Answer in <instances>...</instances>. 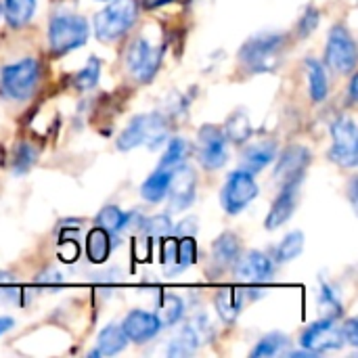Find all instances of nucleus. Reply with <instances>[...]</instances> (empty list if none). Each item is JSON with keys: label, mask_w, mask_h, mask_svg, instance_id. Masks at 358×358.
Listing matches in <instances>:
<instances>
[{"label": "nucleus", "mask_w": 358, "mask_h": 358, "mask_svg": "<svg viewBox=\"0 0 358 358\" xmlns=\"http://www.w3.org/2000/svg\"><path fill=\"white\" fill-rule=\"evenodd\" d=\"M319 13L313 8V6H308L306 8V13L302 15V19H300V23H298V34H300V38H306V36H310L315 29H317V25H319Z\"/></svg>", "instance_id": "38"}, {"label": "nucleus", "mask_w": 358, "mask_h": 358, "mask_svg": "<svg viewBox=\"0 0 358 358\" xmlns=\"http://www.w3.org/2000/svg\"><path fill=\"white\" fill-rule=\"evenodd\" d=\"M189 151H191V147H189V143L185 138H172L168 149H166V153H164V157H162V162H159V168L174 170V168L182 166L187 155H189Z\"/></svg>", "instance_id": "30"}, {"label": "nucleus", "mask_w": 358, "mask_h": 358, "mask_svg": "<svg viewBox=\"0 0 358 358\" xmlns=\"http://www.w3.org/2000/svg\"><path fill=\"white\" fill-rule=\"evenodd\" d=\"M222 132H224V136H227L229 141H233V143H237V145L245 143V141L250 138V134H252V126H250V120H248L245 111H235V113L227 120Z\"/></svg>", "instance_id": "27"}, {"label": "nucleus", "mask_w": 358, "mask_h": 358, "mask_svg": "<svg viewBox=\"0 0 358 358\" xmlns=\"http://www.w3.org/2000/svg\"><path fill=\"white\" fill-rule=\"evenodd\" d=\"M350 99L357 101V76H352V80H350Z\"/></svg>", "instance_id": "47"}, {"label": "nucleus", "mask_w": 358, "mask_h": 358, "mask_svg": "<svg viewBox=\"0 0 358 358\" xmlns=\"http://www.w3.org/2000/svg\"><path fill=\"white\" fill-rule=\"evenodd\" d=\"M214 306L220 315V319L227 323V325H233L239 317V310H241V300H239V294L231 287L227 289H220L216 296H214Z\"/></svg>", "instance_id": "24"}, {"label": "nucleus", "mask_w": 358, "mask_h": 358, "mask_svg": "<svg viewBox=\"0 0 358 358\" xmlns=\"http://www.w3.org/2000/svg\"><path fill=\"white\" fill-rule=\"evenodd\" d=\"M199 346H201V344H199L197 336H195L193 329L187 325L185 329H180V334H178L176 338L170 340V344H168V357H191Z\"/></svg>", "instance_id": "26"}, {"label": "nucleus", "mask_w": 358, "mask_h": 358, "mask_svg": "<svg viewBox=\"0 0 358 358\" xmlns=\"http://www.w3.org/2000/svg\"><path fill=\"white\" fill-rule=\"evenodd\" d=\"M170 176L172 170H164L157 168L141 187V195L149 201V203H159L166 195H168V185H170Z\"/></svg>", "instance_id": "21"}, {"label": "nucleus", "mask_w": 358, "mask_h": 358, "mask_svg": "<svg viewBox=\"0 0 358 358\" xmlns=\"http://www.w3.org/2000/svg\"><path fill=\"white\" fill-rule=\"evenodd\" d=\"M162 55H164V48L151 46L145 38H136L126 52V63H128L130 73L138 82H149L157 73Z\"/></svg>", "instance_id": "10"}, {"label": "nucleus", "mask_w": 358, "mask_h": 358, "mask_svg": "<svg viewBox=\"0 0 358 358\" xmlns=\"http://www.w3.org/2000/svg\"><path fill=\"white\" fill-rule=\"evenodd\" d=\"M308 164H310V151H308L306 147H300V145L287 147V149L281 153L279 162H277L275 180H277L279 185L294 182V180H302Z\"/></svg>", "instance_id": "14"}, {"label": "nucleus", "mask_w": 358, "mask_h": 358, "mask_svg": "<svg viewBox=\"0 0 358 358\" xmlns=\"http://www.w3.org/2000/svg\"><path fill=\"white\" fill-rule=\"evenodd\" d=\"M306 73H308V86H310L313 101H317V103L325 101V96L329 92V80L325 73V65L319 63L317 59H308L306 61Z\"/></svg>", "instance_id": "23"}, {"label": "nucleus", "mask_w": 358, "mask_h": 358, "mask_svg": "<svg viewBox=\"0 0 358 358\" xmlns=\"http://www.w3.org/2000/svg\"><path fill=\"white\" fill-rule=\"evenodd\" d=\"M304 250V233L302 231H294L289 235L283 237V241L279 243V248L275 250V262L277 264H285L289 260H296Z\"/></svg>", "instance_id": "25"}, {"label": "nucleus", "mask_w": 358, "mask_h": 358, "mask_svg": "<svg viewBox=\"0 0 358 358\" xmlns=\"http://www.w3.org/2000/svg\"><path fill=\"white\" fill-rule=\"evenodd\" d=\"M189 327H191V329H193V334L197 336L199 344H206V342H210V340H212V336H214V331H212V325H210V319H208V317H203V315L195 317V319L189 323Z\"/></svg>", "instance_id": "37"}, {"label": "nucleus", "mask_w": 358, "mask_h": 358, "mask_svg": "<svg viewBox=\"0 0 358 358\" xmlns=\"http://www.w3.org/2000/svg\"><path fill=\"white\" fill-rule=\"evenodd\" d=\"M285 36L283 34H260L250 38L241 50L239 61L254 73H266L281 65L283 50H285Z\"/></svg>", "instance_id": "1"}, {"label": "nucleus", "mask_w": 358, "mask_h": 358, "mask_svg": "<svg viewBox=\"0 0 358 358\" xmlns=\"http://www.w3.org/2000/svg\"><path fill=\"white\" fill-rule=\"evenodd\" d=\"M176 250H178V241L172 239L170 235L164 237V243H162V262L164 264H174L176 262Z\"/></svg>", "instance_id": "39"}, {"label": "nucleus", "mask_w": 358, "mask_h": 358, "mask_svg": "<svg viewBox=\"0 0 358 358\" xmlns=\"http://www.w3.org/2000/svg\"><path fill=\"white\" fill-rule=\"evenodd\" d=\"M168 138V122L159 113H143L136 115L126 130L117 138L120 151H130L134 147H149L155 149Z\"/></svg>", "instance_id": "2"}, {"label": "nucleus", "mask_w": 358, "mask_h": 358, "mask_svg": "<svg viewBox=\"0 0 358 358\" xmlns=\"http://www.w3.org/2000/svg\"><path fill=\"white\" fill-rule=\"evenodd\" d=\"M40 285H48V287H52V285H59L61 281H63V277H61V273L59 271H46V273H42V275H38V279H36Z\"/></svg>", "instance_id": "42"}, {"label": "nucleus", "mask_w": 358, "mask_h": 358, "mask_svg": "<svg viewBox=\"0 0 358 358\" xmlns=\"http://www.w3.org/2000/svg\"><path fill=\"white\" fill-rule=\"evenodd\" d=\"M195 187H197V178L189 166L182 164L172 170L168 195H170V206L174 212H182L195 201Z\"/></svg>", "instance_id": "12"}, {"label": "nucleus", "mask_w": 358, "mask_h": 358, "mask_svg": "<svg viewBox=\"0 0 358 358\" xmlns=\"http://www.w3.org/2000/svg\"><path fill=\"white\" fill-rule=\"evenodd\" d=\"M227 136L220 128L206 124L197 134V159L206 170H218L227 164Z\"/></svg>", "instance_id": "9"}, {"label": "nucleus", "mask_w": 358, "mask_h": 358, "mask_svg": "<svg viewBox=\"0 0 358 358\" xmlns=\"http://www.w3.org/2000/svg\"><path fill=\"white\" fill-rule=\"evenodd\" d=\"M233 266L237 279L250 283H264L275 275V262L262 252H248L245 256H239Z\"/></svg>", "instance_id": "15"}, {"label": "nucleus", "mask_w": 358, "mask_h": 358, "mask_svg": "<svg viewBox=\"0 0 358 358\" xmlns=\"http://www.w3.org/2000/svg\"><path fill=\"white\" fill-rule=\"evenodd\" d=\"M143 231H147L155 239H164V237L172 235V220L166 214L147 218V220H143Z\"/></svg>", "instance_id": "35"}, {"label": "nucleus", "mask_w": 358, "mask_h": 358, "mask_svg": "<svg viewBox=\"0 0 358 358\" xmlns=\"http://www.w3.org/2000/svg\"><path fill=\"white\" fill-rule=\"evenodd\" d=\"M285 346H287V338H285L283 334H268V336H264V338L256 344V348L252 350V358L275 357V355H279Z\"/></svg>", "instance_id": "31"}, {"label": "nucleus", "mask_w": 358, "mask_h": 358, "mask_svg": "<svg viewBox=\"0 0 358 358\" xmlns=\"http://www.w3.org/2000/svg\"><path fill=\"white\" fill-rule=\"evenodd\" d=\"M168 2H172V0H141V4H143V8H159V6H164V4H168Z\"/></svg>", "instance_id": "45"}, {"label": "nucleus", "mask_w": 358, "mask_h": 358, "mask_svg": "<svg viewBox=\"0 0 358 358\" xmlns=\"http://www.w3.org/2000/svg\"><path fill=\"white\" fill-rule=\"evenodd\" d=\"M325 61L336 73H350L357 65V42L344 25H334L329 31Z\"/></svg>", "instance_id": "7"}, {"label": "nucleus", "mask_w": 358, "mask_h": 358, "mask_svg": "<svg viewBox=\"0 0 358 358\" xmlns=\"http://www.w3.org/2000/svg\"><path fill=\"white\" fill-rule=\"evenodd\" d=\"M197 258V245L193 237H180L178 239V250H176V262L170 271H185L191 266Z\"/></svg>", "instance_id": "34"}, {"label": "nucleus", "mask_w": 358, "mask_h": 358, "mask_svg": "<svg viewBox=\"0 0 358 358\" xmlns=\"http://www.w3.org/2000/svg\"><path fill=\"white\" fill-rule=\"evenodd\" d=\"M319 306H321L323 315H325L327 319H334V321H336L338 317H342V313H344L342 300L338 298L336 289H331L327 283H323V287H321V294H319Z\"/></svg>", "instance_id": "33"}, {"label": "nucleus", "mask_w": 358, "mask_h": 358, "mask_svg": "<svg viewBox=\"0 0 358 358\" xmlns=\"http://www.w3.org/2000/svg\"><path fill=\"white\" fill-rule=\"evenodd\" d=\"M34 157H36L34 149H31L29 145L21 143V145L17 147V153H15V172H17V174L27 172L29 166L34 164Z\"/></svg>", "instance_id": "36"}, {"label": "nucleus", "mask_w": 358, "mask_h": 358, "mask_svg": "<svg viewBox=\"0 0 358 358\" xmlns=\"http://www.w3.org/2000/svg\"><path fill=\"white\" fill-rule=\"evenodd\" d=\"M86 254L92 264H103L111 254V233L94 227L86 237Z\"/></svg>", "instance_id": "20"}, {"label": "nucleus", "mask_w": 358, "mask_h": 358, "mask_svg": "<svg viewBox=\"0 0 358 358\" xmlns=\"http://www.w3.org/2000/svg\"><path fill=\"white\" fill-rule=\"evenodd\" d=\"M275 157H277V143L273 138L258 141V143L245 147V151L241 155V170H245L250 174H258L268 164H273Z\"/></svg>", "instance_id": "17"}, {"label": "nucleus", "mask_w": 358, "mask_h": 358, "mask_svg": "<svg viewBox=\"0 0 358 358\" xmlns=\"http://www.w3.org/2000/svg\"><path fill=\"white\" fill-rule=\"evenodd\" d=\"M212 256H214V262L222 268L227 266H233L237 262V258L241 256V245H239V237L235 233H222L214 245H212Z\"/></svg>", "instance_id": "19"}, {"label": "nucleus", "mask_w": 358, "mask_h": 358, "mask_svg": "<svg viewBox=\"0 0 358 358\" xmlns=\"http://www.w3.org/2000/svg\"><path fill=\"white\" fill-rule=\"evenodd\" d=\"M185 313V304L178 296L174 294H166L159 302V308H157V319L162 321L164 327H170V325H176L180 321Z\"/></svg>", "instance_id": "28"}, {"label": "nucleus", "mask_w": 358, "mask_h": 358, "mask_svg": "<svg viewBox=\"0 0 358 358\" xmlns=\"http://www.w3.org/2000/svg\"><path fill=\"white\" fill-rule=\"evenodd\" d=\"M19 289L17 287H6V285H2L0 287V302L2 304H15V302H19Z\"/></svg>", "instance_id": "43"}, {"label": "nucleus", "mask_w": 358, "mask_h": 358, "mask_svg": "<svg viewBox=\"0 0 358 358\" xmlns=\"http://www.w3.org/2000/svg\"><path fill=\"white\" fill-rule=\"evenodd\" d=\"M300 182L302 180H294V182H285L283 185V191L279 193V197L275 199L268 216H266V229L268 231H275L279 227H283L296 212V206H298V195H300Z\"/></svg>", "instance_id": "16"}, {"label": "nucleus", "mask_w": 358, "mask_h": 358, "mask_svg": "<svg viewBox=\"0 0 358 358\" xmlns=\"http://www.w3.org/2000/svg\"><path fill=\"white\" fill-rule=\"evenodd\" d=\"M258 185L254 180V174L245 172V170H235L229 174L222 193H220V201L227 214H239L243 212L256 197H258Z\"/></svg>", "instance_id": "6"}, {"label": "nucleus", "mask_w": 358, "mask_h": 358, "mask_svg": "<svg viewBox=\"0 0 358 358\" xmlns=\"http://www.w3.org/2000/svg\"><path fill=\"white\" fill-rule=\"evenodd\" d=\"M195 231H197V224H195V218H191V220H182L180 222V227L176 229V235L178 237H193Z\"/></svg>", "instance_id": "44"}, {"label": "nucleus", "mask_w": 358, "mask_h": 358, "mask_svg": "<svg viewBox=\"0 0 358 358\" xmlns=\"http://www.w3.org/2000/svg\"><path fill=\"white\" fill-rule=\"evenodd\" d=\"M78 254H80V250H78V243H76V241L65 239V241L59 245V256H61L63 262H76V260H78Z\"/></svg>", "instance_id": "41"}, {"label": "nucleus", "mask_w": 358, "mask_h": 358, "mask_svg": "<svg viewBox=\"0 0 358 358\" xmlns=\"http://www.w3.org/2000/svg\"><path fill=\"white\" fill-rule=\"evenodd\" d=\"M99 76H101V61L96 57H90L88 63H86V67L76 73L73 84H76L78 90H90V88L96 86Z\"/></svg>", "instance_id": "32"}, {"label": "nucleus", "mask_w": 358, "mask_h": 358, "mask_svg": "<svg viewBox=\"0 0 358 358\" xmlns=\"http://www.w3.org/2000/svg\"><path fill=\"white\" fill-rule=\"evenodd\" d=\"M0 15H2V0H0Z\"/></svg>", "instance_id": "48"}, {"label": "nucleus", "mask_w": 358, "mask_h": 358, "mask_svg": "<svg viewBox=\"0 0 358 358\" xmlns=\"http://www.w3.org/2000/svg\"><path fill=\"white\" fill-rule=\"evenodd\" d=\"M120 327L126 334L128 342L147 344V342H151L162 331L164 325L157 319V315H153V313H147V310H130Z\"/></svg>", "instance_id": "13"}, {"label": "nucleus", "mask_w": 358, "mask_h": 358, "mask_svg": "<svg viewBox=\"0 0 358 358\" xmlns=\"http://www.w3.org/2000/svg\"><path fill=\"white\" fill-rule=\"evenodd\" d=\"M126 222H128V214L122 212L117 206H107L99 212L96 216V227L105 229L107 233H120L126 229Z\"/></svg>", "instance_id": "29"}, {"label": "nucleus", "mask_w": 358, "mask_h": 358, "mask_svg": "<svg viewBox=\"0 0 358 358\" xmlns=\"http://www.w3.org/2000/svg\"><path fill=\"white\" fill-rule=\"evenodd\" d=\"M40 80V63L36 59H23L13 65L2 67L0 88L8 99L23 101L27 99Z\"/></svg>", "instance_id": "5"}, {"label": "nucleus", "mask_w": 358, "mask_h": 358, "mask_svg": "<svg viewBox=\"0 0 358 358\" xmlns=\"http://www.w3.org/2000/svg\"><path fill=\"white\" fill-rule=\"evenodd\" d=\"M13 325H15V321H13V319H8V317H0V336H4L6 331H10V329H13Z\"/></svg>", "instance_id": "46"}, {"label": "nucleus", "mask_w": 358, "mask_h": 358, "mask_svg": "<svg viewBox=\"0 0 358 358\" xmlns=\"http://www.w3.org/2000/svg\"><path fill=\"white\" fill-rule=\"evenodd\" d=\"M126 346H128V338L122 331V327L107 325L96 338V350L92 352V357H113L120 355Z\"/></svg>", "instance_id": "18"}, {"label": "nucleus", "mask_w": 358, "mask_h": 358, "mask_svg": "<svg viewBox=\"0 0 358 358\" xmlns=\"http://www.w3.org/2000/svg\"><path fill=\"white\" fill-rule=\"evenodd\" d=\"M90 27L84 17L80 15H57L48 25V42L50 52L61 57L86 44Z\"/></svg>", "instance_id": "4"}, {"label": "nucleus", "mask_w": 358, "mask_h": 358, "mask_svg": "<svg viewBox=\"0 0 358 358\" xmlns=\"http://www.w3.org/2000/svg\"><path fill=\"white\" fill-rule=\"evenodd\" d=\"M334 147L329 159L342 168H355L358 164V130L350 117H340L331 124Z\"/></svg>", "instance_id": "8"}, {"label": "nucleus", "mask_w": 358, "mask_h": 358, "mask_svg": "<svg viewBox=\"0 0 358 358\" xmlns=\"http://www.w3.org/2000/svg\"><path fill=\"white\" fill-rule=\"evenodd\" d=\"M2 10H4L6 23L10 27L19 29L31 19V15L36 10V0H4Z\"/></svg>", "instance_id": "22"}, {"label": "nucleus", "mask_w": 358, "mask_h": 358, "mask_svg": "<svg viewBox=\"0 0 358 358\" xmlns=\"http://www.w3.org/2000/svg\"><path fill=\"white\" fill-rule=\"evenodd\" d=\"M136 17H138L136 0H113L109 6L96 13L94 36L101 42H113L134 25Z\"/></svg>", "instance_id": "3"}, {"label": "nucleus", "mask_w": 358, "mask_h": 358, "mask_svg": "<svg viewBox=\"0 0 358 358\" xmlns=\"http://www.w3.org/2000/svg\"><path fill=\"white\" fill-rule=\"evenodd\" d=\"M300 344L308 352H327V350H340L344 346V338L340 327L334 323V319H321L313 325H308L302 331Z\"/></svg>", "instance_id": "11"}, {"label": "nucleus", "mask_w": 358, "mask_h": 358, "mask_svg": "<svg viewBox=\"0 0 358 358\" xmlns=\"http://www.w3.org/2000/svg\"><path fill=\"white\" fill-rule=\"evenodd\" d=\"M340 331H342V338H344V342H348L350 346H358V321L357 319H348L342 327H340Z\"/></svg>", "instance_id": "40"}]
</instances>
